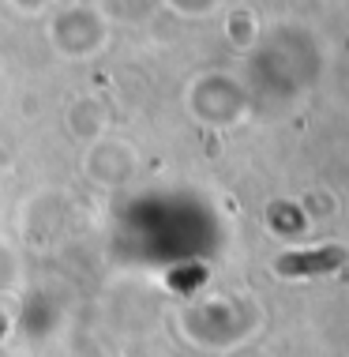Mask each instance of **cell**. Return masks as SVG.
I'll return each mask as SVG.
<instances>
[{
    "instance_id": "1",
    "label": "cell",
    "mask_w": 349,
    "mask_h": 357,
    "mask_svg": "<svg viewBox=\"0 0 349 357\" xmlns=\"http://www.w3.org/2000/svg\"><path fill=\"white\" fill-rule=\"evenodd\" d=\"M346 259L342 248H323V252H312V256H286L278 259V271L282 275H297V271H331Z\"/></svg>"
}]
</instances>
